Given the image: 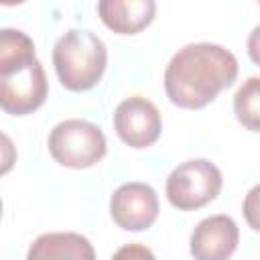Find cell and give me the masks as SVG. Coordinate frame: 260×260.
<instances>
[{
    "instance_id": "cell-14",
    "label": "cell",
    "mask_w": 260,
    "mask_h": 260,
    "mask_svg": "<svg viewBox=\"0 0 260 260\" xmlns=\"http://www.w3.org/2000/svg\"><path fill=\"white\" fill-rule=\"evenodd\" d=\"M112 260H156V258L150 252V248L142 244H126L114 252Z\"/></svg>"
},
{
    "instance_id": "cell-6",
    "label": "cell",
    "mask_w": 260,
    "mask_h": 260,
    "mask_svg": "<svg viewBox=\"0 0 260 260\" xmlns=\"http://www.w3.org/2000/svg\"><path fill=\"white\" fill-rule=\"evenodd\" d=\"M114 130L124 144L132 148H146L160 136V114L156 106L142 95L126 98L114 112Z\"/></svg>"
},
{
    "instance_id": "cell-12",
    "label": "cell",
    "mask_w": 260,
    "mask_h": 260,
    "mask_svg": "<svg viewBox=\"0 0 260 260\" xmlns=\"http://www.w3.org/2000/svg\"><path fill=\"white\" fill-rule=\"evenodd\" d=\"M234 112L240 124H244L248 130H258V118H260V79L250 77L234 95Z\"/></svg>"
},
{
    "instance_id": "cell-15",
    "label": "cell",
    "mask_w": 260,
    "mask_h": 260,
    "mask_svg": "<svg viewBox=\"0 0 260 260\" xmlns=\"http://www.w3.org/2000/svg\"><path fill=\"white\" fill-rule=\"evenodd\" d=\"M0 217H2V199H0Z\"/></svg>"
},
{
    "instance_id": "cell-10",
    "label": "cell",
    "mask_w": 260,
    "mask_h": 260,
    "mask_svg": "<svg viewBox=\"0 0 260 260\" xmlns=\"http://www.w3.org/2000/svg\"><path fill=\"white\" fill-rule=\"evenodd\" d=\"M26 260H95V250L81 234L51 232L30 244Z\"/></svg>"
},
{
    "instance_id": "cell-3",
    "label": "cell",
    "mask_w": 260,
    "mask_h": 260,
    "mask_svg": "<svg viewBox=\"0 0 260 260\" xmlns=\"http://www.w3.org/2000/svg\"><path fill=\"white\" fill-rule=\"evenodd\" d=\"M106 136L100 126L71 118L59 122L49 134L51 156L69 169H87L106 156Z\"/></svg>"
},
{
    "instance_id": "cell-1",
    "label": "cell",
    "mask_w": 260,
    "mask_h": 260,
    "mask_svg": "<svg viewBox=\"0 0 260 260\" xmlns=\"http://www.w3.org/2000/svg\"><path fill=\"white\" fill-rule=\"evenodd\" d=\"M238 77L236 57L213 43H193L179 49L165 71V91L169 100L185 110L205 108L219 91Z\"/></svg>"
},
{
    "instance_id": "cell-13",
    "label": "cell",
    "mask_w": 260,
    "mask_h": 260,
    "mask_svg": "<svg viewBox=\"0 0 260 260\" xmlns=\"http://www.w3.org/2000/svg\"><path fill=\"white\" fill-rule=\"evenodd\" d=\"M16 162V146L10 136L0 132V177L10 173Z\"/></svg>"
},
{
    "instance_id": "cell-7",
    "label": "cell",
    "mask_w": 260,
    "mask_h": 260,
    "mask_svg": "<svg viewBox=\"0 0 260 260\" xmlns=\"http://www.w3.org/2000/svg\"><path fill=\"white\" fill-rule=\"evenodd\" d=\"M112 219L128 232H142L150 228L158 217L156 191L146 183H124L110 199Z\"/></svg>"
},
{
    "instance_id": "cell-4",
    "label": "cell",
    "mask_w": 260,
    "mask_h": 260,
    "mask_svg": "<svg viewBox=\"0 0 260 260\" xmlns=\"http://www.w3.org/2000/svg\"><path fill=\"white\" fill-rule=\"evenodd\" d=\"M219 191L221 173L205 158L181 162L167 179V199L181 211H193L207 205L219 195Z\"/></svg>"
},
{
    "instance_id": "cell-8",
    "label": "cell",
    "mask_w": 260,
    "mask_h": 260,
    "mask_svg": "<svg viewBox=\"0 0 260 260\" xmlns=\"http://www.w3.org/2000/svg\"><path fill=\"white\" fill-rule=\"evenodd\" d=\"M240 232L232 217L219 213L205 217L191 234V256L195 260H228L238 248Z\"/></svg>"
},
{
    "instance_id": "cell-11",
    "label": "cell",
    "mask_w": 260,
    "mask_h": 260,
    "mask_svg": "<svg viewBox=\"0 0 260 260\" xmlns=\"http://www.w3.org/2000/svg\"><path fill=\"white\" fill-rule=\"evenodd\" d=\"M37 59L32 39L18 28H0V75H8Z\"/></svg>"
},
{
    "instance_id": "cell-2",
    "label": "cell",
    "mask_w": 260,
    "mask_h": 260,
    "mask_svg": "<svg viewBox=\"0 0 260 260\" xmlns=\"http://www.w3.org/2000/svg\"><path fill=\"white\" fill-rule=\"evenodd\" d=\"M106 45L91 30L71 28L61 35L53 47L55 73L69 91H87L95 87L106 71Z\"/></svg>"
},
{
    "instance_id": "cell-9",
    "label": "cell",
    "mask_w": 260,
    "mask_h": 260,
    "mask_svg": "<svg viewBox=\"0 0 260 260\" xmlns=\"http://www.w3.org/2000/svg\"><path fill=\"white\" fill-rule=\"evenodd\" d=\"M156 12L152 0H102L98 14L102 22L118 35H136L146 28Z\"/></svg>"
},
{
    "instance_id": "cell-5",
    "label": "cell",
    "mask_w": 260,
    "mask_h": 260,
    "mask_svg": "<svg viewBox=\"0 0 260 260\" xmlns=\"http://www.w3.org/2000/svg\"><path fill=\"white\" fill-rule=\"evenodd\" d=\"M49 83L39 59L24 67L0 75V108L12 116H26L41 108L47 100Z\"/></svg>"
}]
</instances>
